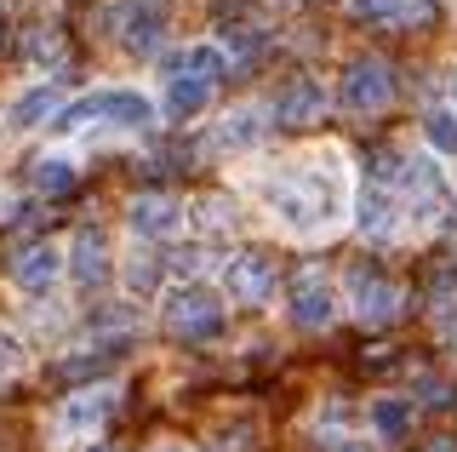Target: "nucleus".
I'll return each instance as SVG.
<instances>
[{"label":"nucleus","mask_w":457,"mask_h":452,"mask_svg":"<svg viewBox=\"0 0 457 452\" xmlns=\"http://www.w3.org/2000/svg\"><path fill=\"white\" fill-rule=\"evenodd\" d=\"M252 195L286 241L314 247V241H332L354 218V166L337 144H314L263 166L252 178Z\"/></svg>","instance_id":"1"},{"label":"nucleus","mask_w":457,"mask_h":452,"mask_svg":"<svg viewBox=\"0 0 457 452\" xmlns=\"http://www.w3.org/2000/svg\"><path fill=\"white\" fill-rule=\"evenodd\" d=\"M161 121V104H154L143 87H97L69 97L52 115L57 138H97V132H149Z\"/></svg>","instance_id":"2"},{"label":"nucleus","mask_w":457,"mask_h":452,"mask_svg":"<svg viewBox=\"0 0 457 452\" xmlns=\"http://www.w3.org/2000/svg\"><path fill=\"white\" fill-rule=\"evenodd\" d=\"M161 327L183 344H200V338L223 332V292H212L206 280H183V287L166 292L161 304Z\"/></svg>","instance_id":"3"},{"label":"nucleus","mask_w":457,"mask_h":452,"mask_svg":"<svg viewBox=\"0 0 457 452\" xmlns=\"http://www.w3.org/2000/svg\"><path fill=\"white\" fill-rule=\"evenodd\" d=\"M114 406H120V389L114 384H92V389H75V395H63V406L52 413V435L63 447H75V441H92L97 430L114 418Z\"/></svg>","instance_id":"4"},{"label":"nucleus","mask_w":457,"mask_h":452,"mask_svg":"<svg viewBox=\"0 0 457 452\" xmlns=\"http://www.w3.org/2000/svg\"><path fill=\"white\" fill-rule=\"evenodd\" d=\"M337 104L349 115H383L395 104V69L383 58H354L343 69V87H337Z\"/></svg>","instance_id":"5"},{"label":"nucleus","mask_w":457,"mask_h":452,"mask_svg":"<svg viewBox=\"0 0 457 452\" xmlns=\"http://www.w3.org/2000/svg\"><path fill=\"white\" fill-rule=\"evenodd\" d=\"M343 304H349L354 321H366V327H389V321L400 315V304H406V292H400L383 270L361 264V270H349V292H343Z\"/></svg>","instance_id":"6"},{"label":"nucleus","mask_w":457,"mask_h":452,"mask_svg":"<svg viewBox=\"0 0 457 452\" xmlns=\"http://www.w3.org/2000/svg\"><path fill=\"white\" fill-rule=\"evenodd\" d=\"M109 29L126 52H154L166 40V0H114Z\"/></svg>","instance_id":"7"},{"label":"nucleus","mask_w":457,"mask_h":452,"mask_svg":"<svg viewBox=\"0 0 457 452\" xmlns=\"http://www.w3.org/2000/svg\"><path fill=\"white\" fill-rule=\"evenodd\" d=\"M337 292H332V280H326L320 270H297L292 280V304H286V315H292V327H303V332H326L337 321Z\"/></svg>","instance_id":"8"},{"label":"nucleus","mask_w":457,"mask_h":452,"mask_svg":"<svg viewBox=\"0 0 457 452\" xmlns=\"http://www.w3.org/2000/svg\"><path fill=\"white\" fill-rule=\"evenodd\" d=\"M63 270H69V258H63V247L57 241H35V247H23L18 258H12V287H23L29 298H46V292L63 280Z\"/></svg>","instance_id":"9"},{"label":"nucleus","mask_w":457,"mask_h":452,"mask_svg":"<svg viewBox=\"0 0 457 452\" xmlns=\"http://www.w3.org/2000/svg\"><path fill=\"white\" fill-rule=\"evenodd\" d=\"M269 109L263 104H235L228 115L212 126V155H252V149H263V138H269Z\"/></svg>","instance_id":"10"},{"label":"nucleus","mask_w":457,"mask_h":452,"mask_svg":"<svg viewBox=\"0 0 457 452\" xmlns=\"http://www.w3.org/2000/svg\"><path fill=\"white\" fill-rule=\"evenodd\" d=\"M223 292L235 304H269V298H275V264L257 258V252H235V258H223Z\"/></svg>","instance_id":"11"},{"label":"nucleus","mask_w":457,"mask_h":452,"mask_svg":"<svg viewBox=\"0 0 457 452\" xmlns=\"http://www.w3.org/2000/svg\"><path fill=\"white\" fill-rule=\"evenodd\" d=\"M126 223H132L137 241H171V235L189 223V212L171 201V195H137V201L126 206Z\"/></svg>","instance_id":"12"},{"label":"nucleus","mask_w":457,"mask_h":452,"mask_svg":"<svg viewBox=\"0 0 457 452\" xmlns=\"http://www.w3.org/2000/svg\"><path fill=\"white\" fill-rule=\"evenodd\" d=\"M69 275H75V287H86V292L109 287L114 264H109V241H104V230H97V223L75 235V247H69Z\"/></svg>","instance_id":"13"},{"label":"nucleus","mask_w":457,"mask_h":452,"mask_svg":"<svg viewBox=\"0 0 457 452\" xmlns=\"http://www.w3.org/2000/svg\"><path fill=\"white\" fill-rule=\"evenodd\" d=\"M212 109V80L200 75H166L161 87V115L166 121H200Z\"/></svg>","instance_id":"14"},{"label":"nucleus","mask_w":457,"mask_h":452,"mask_svg":"<svg viewBox=\"0 0 457 452\" xmlns=\"http://www.w3.org/2000/svg\"><path fill=\"white\" fill-rule=\"evenodd\" d=\"M269 115H275L280 126H309V121H320L326 115V87L320 80H292L275 104H269Z\"/></svg>","instance_id":"15"},{"label":"nucleus","mask_w":457,"mask_h":452,"mask_svg":"<svg viewBox=\"0 0 457 452\" xmlns=\"http://www.w3.org/2000/svg\"><path fill=\"white\" fill-rule=\"evenodd\" d=\"M411 418H418V406H411V395H378V401L366 406V423L378 441H406L411 435Z\"/></svg>","instance_id":"16"},{"label":"nucleus","mask_w":457,"mask_h":452,"mask_svg":"<svg viewBox=\"0 0 457 452\" xmlns=\"http://www.w3.org/2000/svg\"><path fill=\"white\" fill-rule=\"evenodd\" d=\"M166 75H200V80L218 87V75H228V52L218 40H195V46H183V52L166 58Z\"/></svg>","instance_id":"17"},{"label":"nucleus","mask_w":457,"mask_h":452,"mask_svg":"<svg viewBox=\"0 0 457 452\" xmlns=\"http://www.w3.org/2000/svg\"><path fill=\"white\" fill-rule=\"evenodd\" d=\"M354 223L371 235V241H395L400 235V201H395V189H371L361 206H354Z\"/></svg>","instance_id":"18"},{"label":"nucleus","mask_w":457,"mask_h":452,"mask_svg":"<svg viewBox=\"0 0 457 452\" xmlns=\"http://www.w3.org/2000/svg\"><path fill=\"white\" fill-rule=\"evenodd\" d=\"M57 109H63V92H57V87H46V80H40V87H29L23 97H12L6 121L18 126V132H29V126H52V115H57Z\"/></svg>","instance_id":"19"},{"label":"nucleus","mask_w":457,"mask_h":452,"mask_svg":"<svg viewBox=\"0 0 457 452\" xmlns=\"http://www.w3.org/2000/svg\"><path fill=\"white\" fill-rule=\"evenodd\" d=\"M75 161H69V155H35V166H29V183H35V189L40 195H69V189H75Z\"/></svg>","instance_id":"20"},{"label":"nucleus","mask_w":457,"mask_h":452,"mask_svg":"<svg viewBox=\"0 0 457 452\" xmlns=\"http://www.w3.org/2000/svg\"><path fill=\"white\" fill-rule=\"evenodd\" d=\"M126 292H132V298H154V292H161V258L132 252V258H126Z\"/></svg>","instance_id":"21"},{"label":"nucleus","mask_w":457,"mask_h":452,"mask_svg":"<svg viewBox=\"0 0 457 452\" xmlns=\"http://www.w3.org/2000/svg\"><path fill=\"white\" fill-rule=\"evenodd\" d=\"M423 138H428V155H457V115L452 109H428L423 115Z\"/></svg>","instance_id":"22"},{"label":"nucleus","mask_w":457,"mask_h":452,"mask_svg":"<svg viewBox=\"0 0 457 452\" xmlns=\"http://www.w3.org/2000/svg\"><path fill=\"white\" fill-rule=\"evenodd\" d=\"M195 223H200V230H235V201H223V195L195 201Z\"/></svg>","instance_id":"23"},{"label":"nucleus","mask_w":457,"mask_h":452,"mask_svg":"<svg viewBox=\"0 0 457 452\" xmlns=\"http://www.w3.org/2000/svg\"><path fill=\"white\" fill-rule=\"evenodd\" d=\"M29 63H63V40H57V29H35L29 35Z\"/></svg>","instance_id":"24"},{"label":"nucleus","mask_w":457,"mask_h":452,"mask_svg":"<svg viewBox=\"0 0 457 452\" xmlns=\"http://www.w3.org/2000/svg\"><path fill=\"white\" fill-rule=\"evenodd\" d=\"M435 0H395V23H406V29H428L435 23Z\"/></svg>","instance_id":"25"},{"label":"nucleus","mask_w":457,"mask_h":452,"mask_svg":"<svg viewBox=\"0 0 457 452\" xmlns=\"http://www.w3.org/2000/svg\"><path fill=\"white\" fill-rule=\"evenodd\" d=\"M18 366H23V338L0 327V372H18Z\"/></svg>","instance_id":"26"},{"label":"nucleus","mask_w":457,"mask_h":452,"mask_svg":"<svg viewBox=\"0 0 457 452\" xmlns=\"http://www.w3.org/2000/svg\"><path fill=\"white\" fill-rule=\"evenodd\" d=\"M349 18H389L395 23V0H349Z\"/></svg>","instance_id":"27"},{"label":"nucleus","mask_w":457,"mask_h":452,"mask_svg":"<svg viewBox=\"0 0 457 452\" xmlns=\"http://www.w3.org/2000/svg\"><path fill=\"white\" fill-rule=\"evenodd\" d=\"M435 327H440V344L457 349V304H440V321H435Z\"/></svg>","instance_id":"28"},{"label":"nucleus","mask_w":457,"mask_h":452,"mask_svg":"<svg viewBox=\"0 0 457 452\" xmlns=\"http://www.w3.org/2000/svg\"><path fill=\"white\" fill-rule=\"evenodd\" d=\"M332 452H371L366 441H332Z\"/></svg>","instance_id":"29"},{"label":"nucleus","mask_w":457,"mask_h":452,"mask_svg":"<svg viewBox=\"0 0 457 452\" xmlns=\"http://www.w3.org/2000/svg\"><path fill=\"white\" fill-rule=\"evenodd\" d=\"M446 92H452V109H457V69H452V80H446Z\"/></svg>","instance_id":"30"},{"label":"nucleus","mask_w":457,"mask_h":452,"mask_svg":"<svg viewBox=\"0 0 457 452\" xmlns=\"http://www.w3.org/2000/svg\"><path fill=\"white\" fill-rule=\"evenodd\" d=\"M86 452H114V447H109V441H92V447H86Z\"/></svg>","instance_id":"31"},{"label":"nucleus","mask_w":457,"mask_h":452,"mask_svg":"<svg viewBox=\"0 0 457 452\" xmlns=\"http://www.w3.org/2000/svg\"><path fill=\"white\" fill-rule=\"evenodd\" d=\"M154 452H189V447H171V441H166V447H154Z\"/></svg>","instance_id":"32"},{"label":"nucleus","mask_w":457,"mask_h":452,"mask_svg":"<svg viewBox=\"0 0 457 452\" xmlns=\"http://www.w3.org/2000/svg\"><path fill=\"white\" fill-rule=\"evenodd\" d=\"M0 40H6V12H0Z\"/></svg>","instance_id":"33"}]
</instances>
